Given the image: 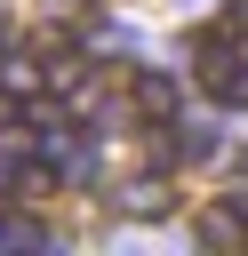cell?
I'll return each mask as SVG.
<instances>
[{"instance_id":"1","label":"cell","mask_w":248,"mask_h":256,"mask_svg":"<svg viewBox=\"0 0 248 256\" xmlns=\"http://www.w3.org/2000/svg\"><path fill=\"white\" fill-rule=\"evenodd\" d=\"M168 104H176V80H168V72H136V112H152V120H160Z\"/></svg>"},{"instance_id":"2","label":"cell","mask_w":248,"mask_h":256,"mask_svg":"<svg viewBox=\"0 0 248 256\" xmlns=\"http://www.w3.org/2000/svg\"><path fill=\"white\" fill-rule=\"evenodd\" d=\"M168 192H176V184L152 168V176H136V184H128V208H136V216H160V208H168Z\"/></svg>"}]
</instances>
